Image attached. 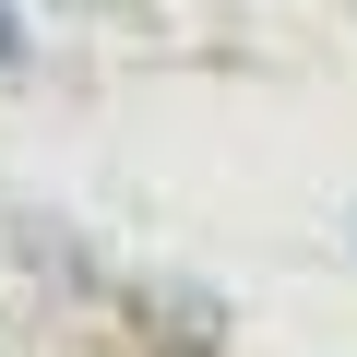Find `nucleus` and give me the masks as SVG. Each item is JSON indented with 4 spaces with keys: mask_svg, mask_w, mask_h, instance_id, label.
I'll return each mask as SVG.
<instances>
[{
    "mask_svg": "<svg viewBox=\"0 0 357 357\" xmlns=\"http://www.w3.org/2000/svg\"><path fill=\"white\" fill-rule=\"evenodd\" d=\"M24 60H36V24H24V0H0V84H13Z\"/></svg>",
    "mask_w": 357,
    "mask_h": 357,
    "instance_id": "1",
    "label": "nucleus"
}]
</instances>
